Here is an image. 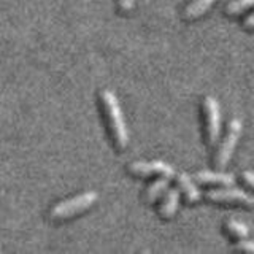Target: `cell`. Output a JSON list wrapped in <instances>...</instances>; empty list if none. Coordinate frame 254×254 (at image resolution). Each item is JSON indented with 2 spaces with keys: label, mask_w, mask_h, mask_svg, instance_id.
<instances>
[{
  "label": "cell",
  "mask_w": 254,
  "mask_h": 254,
  "mask_svg": "<svg viewBox=\"0 0 254 254\" xmlns=\"http://www.w3.org/2000/svg\"><path fill=\"white\" fill-rule=\"evenodd\" d=\"M99 99H100V107L103 111V118H105V121H107L108 130H110L111 138H113L115 146L123 151L129 145V130H127L126 119L123 115L121 105H119V100L116 95L108 89L100 91Z\"/></svg>",
  "instance_id": "obj_1"
},
{
  "label": "cell",
  "mask_w": 254,
  "mask_h": 254,
  "mask_svg": "<svg viewBox=\"0 0 254 254\" xmlns=\"http://www.w3.org/2000/svg\"><path fill=\"white\" fill-rule=\"evenodd\" d=\"M97 198H99V194L95 192V190H86V192L79 194V195L61 200L50 210V219L64 221V219L73 218L76 214L89 210L91 206L97 202Z\"/></svg>",
  "instance_id": "obj_2"
},
{
  "label": "cell",
  "mask_w": 254,
  "mask_h": 254,
  "mask_svg": "<svg viewBox=\"0 0 254 254\" xmlns=\"http://www.w3.org/2000/svg\"><path fill=\"white\" fill-rule=\"evenodd\" d=\"M202 115H203L205 141L208 146H214L221 135L222 118H221L219 103L216 99L211 97V95H206V97H203V100H202Z\"/></svg>",
  "instance_id": "obj_3"
},
{
  "label": "cell",
  "mask_w": 254,
  "mask_h": 254,
  "mask_svg": "<svg viewBox=\"0 0 254 254\" xmlns=\"http://www.w3.org/2000/svg\"><path fill=\"white\" fill-rule=\"evenodd\" d=\"M243 132V124L238 118L230 119L227 124V130L222 141L219 143V146L216 149V154H214V165L218 169H224V167L230 162V159L234 156V151L237 148V143L242 137Z\"/></svg>",
  "instance_id": "obj_4"
},
{
  "label": "cell",
  "mask_w": 254,
  "mask_h": 254,
  "mask_svg": "<svg viewBox=\"0 0 254 254\" xmlns=\"http://www.w3.org/2000/svg\"><path fill=\"white\" fill-rule=\"evenodd\" d=\"M205 198L213 203H227V205L234 203V205L248 206V208H253L254 206V195L240 188H235L234 185L206 190Z\"/></svg>",
  "instance_id": "obj_5"
},
{
  "label": "cell",
  "mask_w": 254,
  "mask_h": 254,
  "mask_svg": "<svg viewBox=\"0 0 254 254\" xmlns=\"http://www.w3.org/2000/svg\"><path fill=\"white\" fill-rule=\"evenodd\" d=\"M127 170H129V173L140 178L154 177V175H157V177H167L170 180L173 177H177L173 167L164 161H137L129 164Z\"/></svg>",
  "instance_id": "obj_6"
},
{
  "label": "cell",
  "mask_w": 254,
  "mask_h": 254,
  "mask_svg": "<svg viewBox=\"0 0 254 254\" xmlns=\"http://www.w3.org/2000/svg\"><path fill=\"white\" fill-rule=\"evenodd\" d=\"M194 180L198 185H216V186H232L235 185V177L226 172L200 170L194 175Z\"/></svg>",
  "instance_id": "obj_7"
},
{
  "label": "cell",
  "mask_w": 254,
  "mask_h": 254,
  "mask_svg": "<svg viewBox=\"0 0 254 254\" xmlns=\"http://www.w3.org/2000/svg\"><path fill=\"white\" fill-rule=\"evenodd\" d=\"M181 190L180 188H169L165 190V194L162 197V202L159 203V214L162 219H172L175 216V213L178 210Z\"/></svg>",
  "instance_id": "obj_8"
},
{
  "label": "cell",
  "mask_w": 254,
  "mask_h": 254,
  "mask_svg": "<svg viewBox=\"0 0 254 254\" xmlns=\"http://www.w3.org/2000/svg\"><path fill=\"white\" fill-rule=\"evenodd\" d=\"M177 186L180 188V190L185 195L186 202L189 203H197L198 200L202 198V192L198 186L195 185V180H192V177H189L188 173L181 172V173H177Z\"/></svg>",
  "instance_id": "obj_9"
},
{
  "label": "cell",
  "mask_w": 254,
  "mask_h": 254,
  "mask_svg": "<svg viewBox=\"0 0 254 254\" xmlns=\"http://www.w3.org/2000/svg\"><path fill=\"white\" fill-rule=\"evenodd\" d=\"M169 188H170V178L161 177V178L154 180L145 190V202L154 203L157 198H161L165 194V190Z\"/></svg>",
  "instance_id": "obj_10"
},
{
  "label": "cell",
  "mask_w": 254,
  "mask_h": 254,
  "mask_svg": "<svg viewBox=\"0 0 254 254\" xmlns=\"http://www.w3.org/2000/svg\"><path fill=\"white\" fill-rule=\"evenodd\" d=\"M214 2H216V0H192V2H189V5L185 8L183 16H185V19L188 21L200 18V16H203L210 10Z\"/></svg>",
  "instance_id": "obj_11"
},
{
  "label": "cell",
  "mask_w": 254,
  "mask_h": 254,
  "mask_svg": "<svg viewBox=\"0 0 254 254\" xmlns=\"http://www.w3.org/2000/svg\"><path fill=\"white\" fill-rule=\"evenodd\" d=\"M224 230L230 238H235V240H243V238L250 235L248 226H246L245 222L237 221V219H226Z\"/></svg>",
  "instance_id": "obj_12"
},
{
  "label": "cell",
  "mask_w": 254,
  "mask_h": 254,
  "mask_svg": "<svg viewBox=\"0 0 254 254\" xmlns=\"http://www.w3.org/2000/svg\"><path fill=\"white\" fill-rule=\"evenodd\" d=\"M254 8V0H232L226 6L227 16H240L242 13Z\"/></svg>",
  "instance_id": "obj_13"
},
{
  "label": "cell",
  "mask_w": 254,
  "mask_h": 254,
  "mask_svg": "<svg viewBox=\"0 0 254 254\" xmlns=\"http://www.w3.org/2000/svg\"><path fill=\"white\" fill-rule=\"evenodd\" d=\"M237 250L238 251H245V253H253L254 254V240H246V238H243V240L238 242Z\"/></svg>",
  "instance_id": "obj_14"
},
{
  "label": "cell",
  "mask_w": 254,
  "mask_h": 254,
  "mask_svg": "<svg viewBox=\"0 0 254 254\" xmlns=\"http://www.w3.org/2000/svg\"><path fill=\"white\" fill-rule=\"evenodd\" d=\"M133 3H135V0H118V6H119V10L127 13V11H130L132 8H133Z\"/></svg>",
  "instance_id": "obj_15"
},
{
  "label": "cell",
  "mask_w": 254,
  "mask_h": 254,
  "mask_svg": "<svg viewBox=\"0 0 254 254\" xmlns=\"http://www.w3.org/2000/svg\"><path fill=\"white\" fill-rule=\"evenodd\" d=\"M242 178H243V181L246 183V185H248L254 190V172H251V170L243 172L242 173Z\"/></svg>",
  "instance_id": "obj_16"
},
{
  "label": "cell",
  "mask_w": 254,
  "mask_h": 254,
  "mask_svg": "<svg viewBox=\"0 0 254 254\" xmlns=\"http://www.w3.org/2000/svg\"><path fill=\"white\" fill-rule=\"evenodd\" d=\"M243 27H245V29H248V30H254V11L250 13V14L243 19Z\"/></svg>",
  "instance_id": "obj_17"
}]
</instances>
